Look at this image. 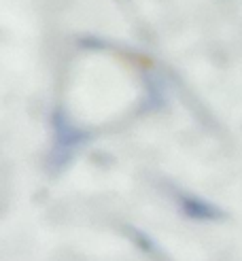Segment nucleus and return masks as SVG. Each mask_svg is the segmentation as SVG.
Returning a JSON list of instances; mask_svg holds the SVG:
<instances>
[{"label": "nucleus", "mask_w": 242, "mask_h": 261, "mask_svg": "<svg viewBox=\"0 0 242 261\" xmlns=\"http://www.w3.org/2000/svg\"><path fill=\"white\" fill-rule=\"evenodd\" d=\"M181 211L194 221H219L223 219V211L219 206H214L208 200L194 198V195H185L181 198Z\"/></svg>", "instance_id": "1"}, {"label": "nucleus", "mask_w": 242, "mask_h": 261, "mask_svg": "<svg viewBox=\"0 0 242 261\" xmlns=\"http://www.w3.org/2000/svg\"><path fill=\"white\" fill-rule=\"evenodd\" d=\"M134 236H136V238H140V240H134V242L143 246V249H145L147 253H151V255H153V253H157V246H155V242H153L149 236H145V233H140V231H136Z\"/></svg>", "instance_id": "2"}]
</instances>
